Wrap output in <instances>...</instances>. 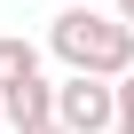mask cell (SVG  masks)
<instances>
[{
  "mask_svg": "<svg viewBox=\"0 0 134 134\" xmlns=\"http://www.w3.org/2000/svg\"><path fill=\"white\" fill-rule=\"evenodd\" d=\"M110 16H118V24H126V32H134V0H110Z\"/></svg>",
  "mask_w": 134,
  "mask_h": 134,
  "instance_id": "cell-6",
  "label": "cell"
},
{
  "mask_svg": "<svg viewBox=\"0 0 134 134\" xmlns=\"http://www.w3.org/2000/svg\"><path fill=\"white\" fill-rule=\"evenodd\" d=\"M32 134H63V126H55V118H47V126H32Z\"/></svg>",
  "mask_w": 134,
  "mask_h": 134,
  "instance_id": "cell-7",
  "label": "cell"
},
{
  "mask_svg": "<svg viewBox=\"0 0 134 134\" xmlns=\"http://www.w3.org/2000/svg\"><path fill=\"white\" fill-rule=\"evenodd\" d=\"M55 126L63 134H110V79L63 71L55 79Z\"/></svg>",
  "mask_w": 134,
  "mask_h": 134,
  "instance_id": "cell-2",
  "label": "cell"
},
{
  "mask_svg": "<svg viewBox=\"0 0 134 134\" xmlns=\"http://www.w3.org/2000/svg\"><path fill=\"white\" fill-rule=\"evenodd\" d=\"M110 134H134V71L110 79Z\"/></svg>",
  "mask_w": 134,
  "mask_h": 134,
  "instance_id": "cell-5",
  "label": "cell"
},
{
  "mask_svg": "<svg viewBox=\"0 0 134 134\" xmlns=\"http://www.w3.org/2000/svg\"><path fill=\"white\" fill-rule=\"evenodd\" d=\"M47 55L63 63V71H87V79H126L134 71V32L110 8H55Z\"/></svg>",
  "mask_w": 134,
  "mask_h": 134,
  "instance_id": "cell-1",
  "label": "cell"
},
{
  "mask_svg": "<svg viewBox=\"0 0 134 134\" xmlns=\"http://www.w3.org/2000/svg\"><path fill=\"white\" fill-rule=\"evenodd\" d=\"M24 79H40V40L0 32V95H8V87H24Z\"/></svg>",
  "mask_w": 134,
  "mask_h": 134,
  "instance_id": "cell-4",
  "label": "cell"
},
{
  "mask_svg": "<svg viewBox=\"0 0 134 134\" xmlns=\"http://www.w3.org/2000/svg\"><path fill=\"white\" fill-rule=\"evenodd\" d=\"M0 118H8L16 134L47 126V118H55V79H24V87H8V95H0Z\"/></svg>",
  "mask_w": 134,
  "mask_h": 134,
  "instance_id": "cell-3",
  "label": "cell"
}]
</instances>
